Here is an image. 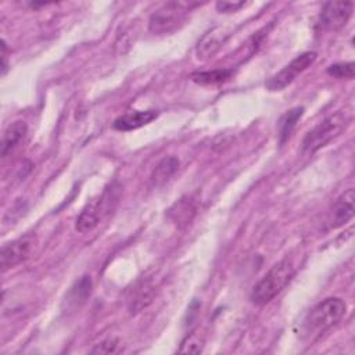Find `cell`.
I'll return each instance as SVG.
<instances>
[{
  "mask_svg": "<svg viewBox=\"0 0 355 355\" xmlns=\"http://www.w3.org/2000/svg\"><path fill=\"white\" fill-rule=\"evenodd\" d=\"M200 3L168 1L154 11L148 19V31L153 35H168L178 31L186 21L189 11Z\"/></svg>",
  "mask_w": 355,
  "mask_h": 355,
  "instance_id": "277c9868",
  "label": "cell"
},
{
  "mask_svg": "<svg viewBox=\"0 0 355 355\" xmlns=\"http://www.w3.org/2000/svg\"><path fill=\"white\" fill-rule=\"evenodd\" d=\"M233 75L232 69H212V71H201V72H193L190 75V79L196 82L197 85H219L226 80H229Z\"/></svg>",
  "mask_w": 355,
  "mask_h": 355,
  "instance_id": "2e32d148",
  "label": "cell"
},
{
  "mask_svg": "<svg viewBox=\"0 0 355 355\" xmlns=\"http://www.w3.org/2000/svg\"><path fill=\"white\" fill-rule=\"evenodd\" d=\"M116 198L114 196V190H107L100 198H96L93 201H90L83 209L82 212L78 215L76 222H75V229L79 233H89L92 232L98 222L103 218V214L107 212L111 207V200Z\"/></svg>",
  "mask_w": 355,
  "mask_h": 355,
  "instance_id": "52a82bcc",
  "label": "cell"
},
{
  "mask_svg": "<svg viewBox=\"0 0 355 355\" xmlns=\"http://www.w3.org/2000/svg\"><path fill=\"white\" fill-rule=\"evenodd\" d=\"M36 247V236L28 233L22 237H18L1 247L0 252V265L1 270L6 272L22 262H25L33 252Z\"/></svg>",
  "mask_w": 355,
  "mask_h": 355,
  "instance_id": "5b68a950",
  "label": "cell"
},
{
  "mask_svg": "<svg viewBox=\"0 0 355 355\" xmlns=\"http://www.w3.org/2000/svg\"><path fill=\"white\" fill-rule=\"evenodd\" d=\"M178 169H179V159L176 157L169 155L162 158L151 172V176H150L151 184L154 187H159L165 184L176 173Z\"/></svg>",
  "mask_w": 355,
  "mask_h": 355,
  "instance_id": "5bb4252c",
  "label": "cell"
},
{
  "mask_svg": "<svg viewBox=\"0 0 355 355\" xmlns=\"http://www.w3.org/2000/svg\"><path fill=\"white\" fill-rule=\"evenodd\" d=\"M119 341L116 338H107L98 344L90 351L92 354H114L118 351Z\"/></svg>",
  "mask_w": 355,
  "mask_h": 355,
  "instance_id": "ffe728a7",
  "label": "cell"
},
{
  "mask_svg": "<svg viewBox=\"0 0 355 355\" xmlns=\"http://www.w3.org/2000/svg\"><path fill=\"white\" fill-rule=\"evenodd\" d=\"M245 4H247L245 1H227V0H222V1H218L215 6H216V10L219 12H236L240 8H243Z\"/></svg>",
  "mask_w": 355,
  "mask_h": 355,
  "instance_id": "7402d4cb",
  "label": "cell"
},
{
  "mask_svg": "<svg viewBox=\"0 0 355 355\" xmlns=\"http://www.w3.org/2000/svg\"><path fill=\"white\" fill-rule=\"evenodd\" d=\"M158 116V112L154 110H147V111H136V112H129L125 115L118 116L112 126L116 130L121 132H129V130H135L139 129L150 122H153L155 118Z\"/></svg>",
  "mask_w": 355,
  "mask_h": 355,
  "instance_id": "4fadbf2b",
  "label": "cell"
},
{
  "mask_svg": "<svg viewBox=\"0 0 355 355\" xmlns=\"http://www.w3.org/2000/svg\"><path fill=\"white\" fill-rule=\"evenodd\" d=\"M315 60H316L315 51H305V53L297 55L290 64H287L283 69H280L277 73H275L272 78H269V80L266 82V89L270 92L283 90L300 73H302L308 67H311Z\"/></svg>",
  "mask_w": 355,
  "mask_h": 355,
  "instance_id": "8992f818",
  "label": "cell"
},
{
  "mask_svg": "<svg viewBox=\"0 0 355 355\" xmlns=\"http://www.w3.org/2000/svg\"><path fill=\"white\" fill-rule=\"evenodd\" d=\"M293 276L294 266L291 261H288L287 258L279 261L254 286L251 291L252 302L257 305H266L284 290V287L291 282Z\"/></svg>",
  "mask_w": 355,
  "mask_h": 355,
  "instance_id": "7a4b0ae2",
  "label": "cell"
},
{
  "mask_svg": "<svg viewBox=\"0 0 355 355\" xmlns=\"http://www.w3.org/2000/svg\"><path fill=\"white\" fill-rule=\"evenodd\" d=\"M232 31L225 26H215L205 32L197 42L196 53L200 60H207L216 54L219 49L226 43Z\"/></svg>",
  "mask_w": 355,
  "mask_h": 355,
  "instance_id": "9c48e42d",
  "label": "cell"
},
{
  "mask_svg": "<svg viewBox=\"0 0 355 355\" xmlns=\"http://www.w3.org/2000/svg\"><path fill=\"white\" fill-rule=\"evenodd\" d=\"M304 114V108L302 107H295L291 108L290 111H287L279 121V141L280 144H283L291 135L293 129L295 128L297 122L300 121V118Z\"/></svg>",
  "mask_w": 355,
  "mask_h": 355,
  "instance_id": "e0dca14e",
  "label": "cell"
},
{
  "mask_svg": "<svg viewBox=\"0 0 355 355\" xmlns=\"http://www.w3.org/2000/svg\"><path fill=\"white\" fill-rule=\"evenodd\" d=\"M196 212H197L196 198H193L191 196H183L168 209V216L178 226L183 227L193 220Z\"/></svg>",
  "mask_w": 355,
  "mask_h": 355,
  "instance_id": "7c38bea8",
  "label": "cell"
},
{
  "mask_svg": "<svg viewBox=\"0 0 355 355\" xmlns=\"http://www.w3.org/2000/svg\"><path fill=\"white\" fill-rule=\"evenodd\" d=\"M354 11L352 1H327L324 3L320 15L319 26L323 31H337L347 25Z\"/></svg>",
  "mask_w": 355,
  "mask_h": 355,
  "instance_id": "ba28073f",
  "label": "cell"
},
{
  "mask_svg": "<svg viewBox=\"0 0 355 355\" xmlns=\"http://www.w3.org/2000/svg\"><path fill=\"white\" fill-rule=\"evenodd\" d=\"M354 201H355V193L354 189H348L344 191L337 201L334 202L333 212H331V227L337 229L349 222L354 216Z\"/></svg>",
  "mask_w": 355,
  "mask_h": 355,
  "instance_id": "30bf717a",
  "label": "cell"
},
{
  "mask_svg": "<svg viewBox=\"0 0 355 355\" xmlns=\"http://www.w3.org/2000/svg\"><path fill=\"white\" fill-rule=\"evenodd\" d=\"M28 133V126L24 121H15L10 123L1 137V146H0V154L1 157H7L11 154L19 144L25 140Z\"/></svg>",
  "mask_w": 355,
  "mask_h": 355,
  "instance_id": "8fae6325",
  "label": "cell"
},
{
  "mask_svg": "<svg viewBox=\"0 0 355 355\" xmlns=\"http://www.w3.org/2000/svg\"><path fill=\"white\" fill-rule=\"evenodd\" d=\"M8 68V62H7V43L6 40H1V76L6 75Z\"/></svg>",
  "mask_w": 355,
  "mask_h": 355,
  "instance_id": "603a6c76",
  "label": "cell"
},
{
  "mask_svg": "<svg viewBox=\"0 0 355 355\" xmlns=\"http://www.w3.org/2000/svg\"><path fill=\"white\" fill-rule=\"evenodd\" d=\"M327 73L337 79H352L355 75V64L349 62H337L327 68Z\"/></svg>",
  "mask_w": 355,
  "mask_h": 355,
  "instance_id": "d6986e66",
  "label": "cell"
},
{
  "mask_svg": "<svg viewBox=\"0 0 355 355\" xmlns=\"http://www.w3.org/2000/svg\"><path fill=\"white\" fill-rule=\"evenodd\" d=\"M347 305L338 297H329L316 304L305 316L302 330L308 337H319L337 324L345 315Z\"/></svg>",
  "mask_w": 355,
  "mask_h": 355,
  "instance_id": "6da1fadb",
  "label": "cell"
},
{
  "mask_svg": "<svg viewBox=\"0 0 355 355\" xmlns=\"http://www.w3.org/2000/svg\"><path fill=\"white\" fill-rule=\"evenodd\" d=\"M201 349H202L201 341L193 334L187 336L186 340L182 343V347L179 348V351L184 352V354H187V352L189 354H198V352H201Z\"/></svg>",
  "mask_w": 355,
  "mask_h": 355,
  "instance_id": "44dd1931",
  "label": "cell"
},
{
  "mask_svg": "<svg viewBox=\"0 0 355 355\" xmlns=\"http://www.w3.org/2000/svg\"><path fill=\"white\" fill-rule=\"evenodd\" d=\"M351 115L347 111H337L326 116L312 130L306 133L302 140V151L313 154L322 147L327 146L331 140L338 137L349 125Z\"/></svg>",
  "mask_w": 355,
  "mask_h": 355,
  "instance_id": "3957f363",
  "label": "cell"
},
{
  "mask_svg": "<svg viewBox=\"0 0 355 355\" xmlns=\"http://www.w3.org/2000/svg\"><path fill=\"white\" fill-rule=\"evenodd\" d=\"M90 290H92L90 277L89 276H82L78 282H75V284L71 287V290L65 295L67 308H69V309L80 308V305L90 295Z\"/></svg>",
  "mask_w": 355,
  "mask_h": 355,
  "instance_id": "9a60e30c",
  "label": "cell"
},
{
  "mask_svg": "<svg viewBox=\"0 0 355 355\" xmlns=\"http://www.w3.org/2000/svg\"><path fill=\"white\" fill-rule=\"evenodd\" d=\"M153 297H154V284L148 280L143 282L140 284V287L136 290V293L130 301V305H129L130 312L136 313V312H140L141 309H144L147 305L151 304Z\"/></svg>",
  "mask_w": 355,
  "mask_h": 355,
  "instance_id": "ac0fdd59",
  "label": "cell"
}]
</instances>
